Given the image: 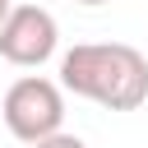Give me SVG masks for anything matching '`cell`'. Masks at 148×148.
<instances>
[{
  "mask_svg": "<svg viewBox=\"0 0 148 148\" xmlns=\"http://www.w3.org/2000/svg\"><path fill=\"white\" fill-rule=\"evenodd\" d=\"M60 88L106 111H139L148 102V56L130 42H83L60 56Z\"/></svg>",
  "mask_w": 148,
  "mask_h": 148,
  "instance_id": "obj_1",
  "label": "cell"
},
{
  "mask_svg": "<svg viewBox=\"0 0 148 148\" xmlns=\"http://www.w3.org/2000/svg\"><path fill=\"white\" fill-rule=\"evenodd\" d=\"M0 116H5V130L18 143L32 148V143L60 134V125H65V92H60V83H51L42 74H23V79H14L5 88Z\"/></svg>",
  "mask_w": 148,
  "mask_h": 148,
  "instance_id": "obj_2",
  "label": "cell"
},
{
  "mask_svg": "<svg viewBox=\"0 0 148 148\" xmlns=\"http://www.w3.org/2000/svg\"><path fill=\"white\" fill-rule=\"evenodd\" d=\"M60 46V23L42 5H14L9 18L0 23V56L18 69H37L56 56Z\"/></svg>",
  "mask_w": 148,
  "mask_h": 148,
  "instance_id": "obj_3",
  "label": "cell"
},
{
  "mask_svg": "<svg viewBox=\"0 0 148 148\" xmlns=\"http://www.w3.org/2000/svg\"><path fill=\"white\" fill-rule=\"evenodd\" d=\"M32 148H88V143H83L79 134H65V130H60V134H51V139H42V143H32Z\"/></svg>",
  "mask_w": 148,
  "mask_h": 148,
  "instance_id": "obj_4",
  "label": "cell"
},
{
  "mask_svg": "<svg viewBox=\"0 0 148 148\" xmlns=\"http://www.w3.org/2000/svg\"><path fill=\"white\" fill-rule=\"evenodd\" d=\"M9 9H14V0H0V23L9 18Z\"/></svg>",
  "mask_w": 148,
  "mask_h": 148,
  "instance_id": "obj_5",
  "label": "cell"
},
{
  "mask_svg": "<svg viewBox=\"0 0 148 148\" xmlns=\"http://www.w3.org/2000/svg\"><path fill=\"white\" fill-rule=\"evenodd\" d=\"M74 5H111V0H74Z\"/></svg>",
  "mask_w": 148,
  "mask_h": 148,
  "instance_id": "obj_6",
  "label": "cell"
}]
</instances>
